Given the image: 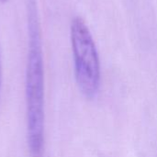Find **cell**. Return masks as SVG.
I'll return each instance as SVG.
<instances>
[{
  "label": "cell",
  "instance_id": "obj_1",
  "mask_svg": "<svg viewBox=\"0 0 157 157\" xmlns=\"http://www.w3.org/2000/svg\"><path fill=\"white\" fill-rule=\"evenodd\" d=\"M29 48L26 66L27 137L30 157H44V65L36 0H26Z\"/></svg>",
  "mask_w": 157,
  "mask_h": 157
},
{
  "label": "cell",
  "instance_id": "obj_2",
  "mask_svg": "<svg viewBox=\"0 0 157 157\" xmlns=\"http://www.w3.org/2000/svg\"><path fill=\"white\" fill-rule=\"evenodd\" d=\"M70 35L76 85L83 97L94 99L100 88V62L89 28L81 17L73 18Z\"/></svg>",
  "mask_w": 157,
  "mask_h": 157
},
{
  "label": "cell",
  "instance_id": "obj_3",
  "mask_svg": "<svg viewBox=\"0 0 157 157\" xmlns=\"http://www.w3.org/2000/svg\"><path fill=\"white\" fill-rule=\"evenodd\" d=\"M0 89H1V62H0Z\"/></svg>",
  "mask_w": 157,
  "mask_h": 157
},
{
  "label": "cell",
  "instance_id": "obj_4",
  "mask_svg": "<svg viewBox=\"0 0 157 157\" xmlns=\"http://www.w3.org/2000/svg\"><path fill=\"white\" fill-rule=\"evenodd\" d=\"M7 1H8V0H0V2H1V3H6Z\"/></svg>",
  "mask_w": 157,
  "mask_h": 157
}]
</instances>
